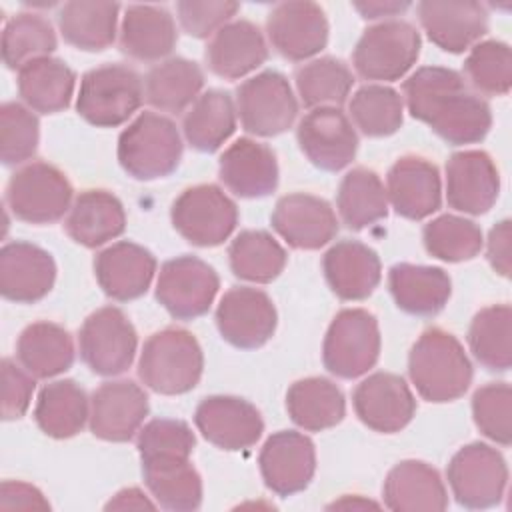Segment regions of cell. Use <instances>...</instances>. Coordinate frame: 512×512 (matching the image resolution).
<instances>
[{
    "label": "cell",
    "instance_id": "6da1fadb",
    "mask_svg": "<svg viewBox=\"0 0 512 512\" xmlns=\"http://www.w3.org/2000/svg\"><path fill=\"white\" fill-rule=\"evenodd\" d=\"M408 112L452 146L484 140L492 126L490 106L470 92L464 78L444 66H424L402 84Z\"/></svg>",
    "mask_w": 512,
    "mask_h": 512
},
{
    "label": "cell",
    "instance_id": "7a4b0ae2",
    "mask_svg": "<svg viewBox=\"0 0 512 512\" xmlns=\"http://www.w3.org/2000/svg\"><path fill=\"white\" fill-rule=\"evenodd\" d=\"M408 374L424 400L452 402L468 390L472 364L454 334L428 328L410 350Z\"/></svg>",
    "mask_w": 512,
    "mask_h": 512
},
{
    "label": "cell",
    "instance_id": "3957f363",
    "mask_svg": "<svg viewBox=\"0 0 512 512\" xmlns=\"http://www.w3.org/2000/svg\"><path fill=\"white\" fill-rule=\"evenodd\" d=\"M204 356L198 340L184 328L154 332L142 346L140 380L154 392L174 396L192 390L202 376Z\"/></svg>",
    "mask_w": 512,
    "mask_h": 512
},
{
    "label": "cell",
    "instance_id": "277c9868",
    "mask_svg": "<svg viewBox=\"0 0 512 512\" xmlns=\"http://www.w3.org/2000/svg\"><path fill=\"white\" fill-rule=\"evenodd\" d=\"M182 158V138L176 124L156 112H142L118 138V162L136 180H156L172 174Z\"/></svg>",
    "mask_w": 512,
    "mask_h": 512
},
{
    "label": "cell",
    "instance_id": "5b68a950",
    "mask_svg": "<svg viewBox=\"0 0 512 512\" xmlns=\"http://www.w3.org/2000/svg\"><path fill=\"white\" fill-rule=\"evenodd\" d=\"M142 100L144 84L136 70L124 64H104L82 76L76 110L92 126L114 128L124 124Z\"/></svg>",
    "mask_w": 512,
    "mask_h": 512
},
{
    "label": "cell",
    "instance_id": "8992f818",
    "mask_svg": "<svg viewBox=\"0 0 512 512\" xmlns=\"http://www.w3.org/2000/svg\"><path fill=\"white\" fill-rule=\"evenodd\" d=\"M380 356V328L372 312L364 308L340 310L328 326L322 344L324 368L338 378L366 374Z\"/></svg>",
    "mask_w": 512,
    "mask_h": 512
},
{
    "label": "cell",
    "instance_id": "52a82bcc",
    "mask_svg": "<svg viewBox=\"0 0 512 512\" xmlns=\"http://www.w3.org/2000/svg\"><path fill=\"white\" fill-rule=\"evenodd\" d=\"M418 54V30L404 20H386L364 30L352 52V64L364 80L392 82L416 64Z\"/></svg>",
    "mask_w": 512,
    "mask_h": 512
},
{
    "label": "cell",
    "instance_id": "ba28073f",
    "mask_svg": "<svg viewBox=\"0 0 512 512\" xmlns=\"http://www.w3.org/2000/svg\"><path fill=\"white\" fill-rule=\"evenodd\" d=\"M72 202V186L62 170L30 162L16 170L6 186V204L18 220L50 224L60 220Z\"/></svg>",
    "mask_w": 512,
    "mask_h": 512
},
{
    "label": "cell",
    "instance_id": "9c48e42d",
    "mask_svg": "<svg viewBox=\"0 0 512 512\" xmlns=\"http://www.w3.org/2000/svg\"><path fill=\"white\" fill-rule=\"evenodd\" d=\"M176 232L194 246H218L234 232L238 208L226 192L214 184L186 188L170 210Z\"/></svg>",
    "mask_w": 512,
    "mask_h": 512
},
{
    "label": "cell",
    "instance_id": "30bf717a",
    "mask_svg": "<svg viewBox=\"0 0 512 512\" xmlns=\"http://www.w3.org/2000/svg\"><path fill=\"white\" fill-rule=\"evenodd\" d=\"M446 476L456 502L464 508L480 510L502 500L508 484V466L496 448L472 442L452 456Z\"/></svg>",
    "mask_w": 512,
    "mask_h": 512
},
{
    "label": "cell",
    "instance_id": "8fae6325",
    "mask_svg": "<svg viewBox=\"0 0 512 512\" xmlns=\"http://www.w3.org/2000/svg\"><path fill=\"white\" fill-rule=\"evenodd\" d=\"M236 112L246 132L254 136H278L294 124L298 102L286 76L266 70L238 86Z\"/></svg>",
    "mask_w": 512,
    "mask_h": 512
},
{
    "label": "cell",
    "instance_id": "7c38bea8",
    "mask_svg": "<svg viewBox=\"0 0 512 512\" xmlns=\"http://www.w3.org/2000/svg\"><path fill=\"white\" fill-rule=\"evenodd\" d=\"M78 346L84 364L100 376H116L130 368L138 338L128 316L116 306L92 312L80 332Z\"/></svg>",
    "mask_w": 512,
    "mask_h": 512
},
{
    "label": "cell",
    "instance_id": "4fadbf2b",
    "mask_svg": "<svg viewBox=\"0 0 512 512\" xmlns=\"http://www.w3.org/2000/svg\"><path fill=\"white\" fill-rule=\"evenodd\" d=\"M220 288L214 268L190 254L176 256L162 264L156 298L178 320H192L208 312Z\"/></svg>",
    "mask_w": 512,
    "mask_h": 512
},
{
    "label": "cell",
    "instance_id": "5bb4252c",
    "mask_svg": "<svg viewBox=\"0 0 512 512\" xmlns=\"http://www.w3.org/2000/svg\"><path fill=\"white\" fill-rule=\"evenodd\" d=\"M276 322L272 298L250 286L230 288L216 308V326L222 338L242 350L264 346L272 338Z\"/></svg>",
    "mask_w": 512,
    "mask_h": 512
},
{
    "label": "cell",
    "instance_id": "9a60e30c",
    "mask_svg": "<svg viewBox=\"0 0 512 512\" xmlns=\"http://www.w3.org/2000/svg\"><path fill=\"white\" fill-rule=\"evenodd\" d=\"M296 138L304 156L326 172L346 168L358 150V136L352 122L334 106L312 108L298 122Z\"/></svg>",
    "mask_w": 512,
    "mask_h": 512
},
{
    "label": "cell",
    "instance_id": "2e32d148",
    "mask_svg": "<svg viewBox=\"0 0 512 512\" xmlns=\"http://www.w3.org/2000/svg\"><path fill=\"white\" fill-rule=\"evenodd\" d=\"M266 32L280 56L300 62L312 58L326 46L328 20L316 2H282L268 14Z\"/></svg>",
    "mask_w": 512,
    "mask_h": 512
},
{
    "label": "cell",
    "instance_id": "e0dca14e",
    "mask_svg": "<svg viewBox=\"0 0 512 512\" xmlns=\"http://www.w3.org/2000/svg\"><path fill=\"white\" fill-rule=\"evenodd\" d=\"M356 416L374 432L394 434L410 424L416 412V398L402 376L376 372L364 378L354 394Z\"/></svg>",
    "mask_w": 512,
    "mask_h": 512
},
{
    "label": "cell",
    "instance_id": "ac0fdd59",
    "mask_svg": "<svg viewBox=\"0 0 512 512\" xmlns=\"http://www.w3.org/2000/svg\"><path fill=\"white\" fill-rule=\"evenodd\" d=\"M194 422L210 444L230 452L254 446L264 432L256 406L238 396L204 398L194 412Z\"/></svg>",
    "mask_w": 512,
    "mask_h": 512
},
{
    "label": "cell",
    "instance_id": "d6986e66",
    "mask_svg": "<svg viewBox=\"0 0 512 512\" xmlns=\"http://www.w3.org/2000/svg\"><path fill=\"white\" fill-rule=\"evenodd\" d=\"M148 396L132 380L104 382L90 398V432L108 442H128L148 416Z\"/></svg>",
    "mask_w": 512,
    "mask_h": 512
},
{
    "label": "cell",
    "instance_id": "ffe728a7",
    "mask_svg": "<svg viewBox=\"0 0 512 512\" xmlns=\"http://www.w3.org/2000/svg\"><path fill=\"white\" fill-rule=\"evenodd\" d=\"M268 490L278 496L302 492L316 472V450L308 436L294 430L272 434L258 456Z\"/></svg>",
    "mask_w": 512,
    "mask_h": 512
},
{
    "label": "cell",
    "instance_id": "44dd1931",
    "mask_svg": "<svg viewBox=\"0 0 512 512\" xmlns=\"http://www.w3.org/2000/svg\"><path fill=\"white\" fill-rule=\"evenodd\" d=\"M500 192V174L494 160L482 150L454 152L446 162L448 206L464 214L488 212Z\"/></svg>",
    "mask_w": 512,
    "mask_h": 512
},
{
    "label": "cell",
    "instance_id": "7402d4cb",
    "mask_svg": "<svg viewBox=\"0 0 512 512\" xmlns=\"http://www.w3.org/2000/svg\"><path fill=\"white\" fill-rule=\"evenodd\" d=\"M272 228L298 250H318L338 232L332 206L314 194L294 192L282 196L272 212Z\"/></svg>",
    "mask_w": 512,
    "mask_h": 512
},
{
    "label": "cell",
    "instance_id": "603a6c76",
    "mask_svg": "<svg viewBox=\"0 0 512 512\" xmlns=\"http://www.w3.org/2000/svg\"><path fill=\"white\" fill-rule=\"evenodd\" d=\"M56 264L50 252L30 242H8L0 250V292L6 300L32 304L54 286Z\"/></svg>",
    "mask_w": 512,
    "mask_h": 512
},
{
    "label": "cell",
    "instance_id": "cb8c5ba5",
    "mask_svg": "<svg viewBox=\"0 0 512 512\" xmlns=\"http://www.w3.org/2000/svg\"><path fill=\"white\" fill-rule=\"evenodd\" d=\"M154 272V254L130 240L116 242L94 258V274L102 292L118 302H128L146 294Z\"/></svg>",
    "mask_w": 512,
    "mask_h": 512
},
{
    "label": "cell",
    "instance_id": "d4e9b609",
    "mask_svg": "<svg viewBox=\"0 0 512 512\" xmlns=\"http://www.w3.org/2000/svg\"><path fill=\"white\" fill-rule=\"evenodd\" d=\"M418 18L430 42L452 54L468 50L488 30V12L478 2L424 0Z\"/></svg>",
    "mask_w": 512,
    "mask_h": 512
},
{
    "label": "cell",
    "instance_id": "484cf974",
    "mask_svg": "<svg viewBox=\"0 0 512 512\" xmlns=\"http://www.w3.org/2000/svg\"><path fill=\"white\" fill-rule=\"evenodd\" d=\"M218 174L232 194L264 198L278 186L276 154L262 142L240 138L222 152Z\"/></svg>",
    "mask_w": 512,
    "mask_h": 512
},
{
    "label": "cell",
    "instance_id": "4316f807",
    "mask_svg": "<svg viewBox=\"0 0 512 512\" xmlns=\"http://www.w3.org/2000/svg\"><path fill=\"white\" fill-rule=\"evenodd\" d=\"M388 202L396 214L422 220L434 214L442 202L438 168L420 156H402L392 164L386 178Z\"/></svg>",
    "mask_w": 512,
    "mask_h": 512
},
{
    "label": "cell",
    "instance_id": "83f0119b",
    "mask_svg": "<svg viewBox=\"0 0 512 512\" xmlns=\"http://www.w3.org/2000/svg\"><path fill=\"white\" fill-rule=\"evenodd\" d=\"M322 270L332 292L342 300H364L380 284L378 254L358 242L340 240L322 258Z\"/></svg>",
    "mask_w": 512,
    "mask_h": 512
},
{
    "label": "cell",
    "instance_id": "f1b7e54d",
    "mask_svg": "<svg viewBox=\"0 0 512 512\" xmlns=\"http://www.w3.org/2000/svg\"><path fill=\"white\" fill-rule=\"evenodd\" d=\"M384 504L396 512H434L448 506V492L436 468L422 460L396 464L382 486Z\"/></svg>",
    "mask_w": 512,
    "mask_h": 512
},
{
    "label": "cell",
    "instance_id": "f546056e",
    "mask_svg": "<svg viewBox=\"0 0 512 512\" xmlns=\"http://www.w3.org/2000/svg\"><path fill=\"white\" fill-rule=\"evenodd\" d=\"M268 58V46L256 24L248 20H234L222 26L206 46L208 68L226 80H236Z\"/></svg>",
    "mask_w": 512,
    "mask_h": 512
},
{
    "label": "cell",
    "instance_id": "4dcf8cb0",
    "mask_svg": "<svg viewBox=\"0 0 512 512\" xmlns=\"http://www.w3.org/2000/svg\"><path fill=\"white\" fill-rule=\"evenodd\" d=\"M64 228L76 244L96 248L124 232L126 212L112 192L84 190L72 202Z\"/></svg>",
    "mask_w": 512,
    "mask_h": 512
},
{
    "label": "cell",
    "instance_id": "1f68e13d",
    "mask_svg": "<svg viewBox=\"0 0 512 512\" xmlns=\"http://www.w3.org/2000/svg\"><path fill=\"white\" fill-rule=\"evenodd\" d=\"M142 460V476L156 504L190 512L202 504V480L190 464V456H148Z\"/></svg>",
    "mask_w": 512,
    "mask_h": 512
},
{
    "label": "cell",
    "instance_id": "d6a6232c",
    "mask_svg": "<svg viewBox=\"0 0 512 512\" xmlns=\"http://www.w3.org/2000/svg\"><path fill=\"white\" fill-rule=\"evenodd\" d=\"M176 24L170 12L154 4H132L120 26V50L140 62H154L176 46Z\"/></svg>",
    "mask_w": 512,
    "mask_h": 512
},
{
    "label": "cell",
    "instance_id": "836d02e7",
    "mask_svg": "<svg viewBox=\"0 0 512 512\" xmlns=\"http://www.w3.org/2000/svg\"><path fill=\"white\" fill-rule=\"evenodd\" d=\"M388 286L396 306L414 316L438 314L452 292L450 276L442 268L408 262L390 268Z\"/></svg>",
    "mask_w": 512,
    "mask_h": 512
},
{
    "label": "cell",
    "instance_id": "e575fe53",
    "mask_svg": "<svg viewBox=\"0 0 512 512\" xmlns=\"http://www.w3.org/2000/svg\"><path fill=\"white\" fill-rule=\"evenodd\" d=\"M16 356L34 378H52L72 366L74 342L60 324L34 322L18 336Z\"/></svg>",
    "mask_w": 512,
    "mask_h": 512
},
{
    "label": "cell",
    "instance_id": "d590c367",
    "mask_svg": "<svg viewBox=\"0 0 512 512\" xmlns=\"http://www.w3.org/2000/svg\"><path fill=\"white\" fill-rule=\"evenodd\" d=\"M76 74L58 58H36L18 70V94L30 110L54 114L64 110L74 94Z\"/></svg>",
    "mask_w": 512,
    "mask_h": 512
},
{
    "label": "cell",
    "instance_id": "8d00e7d4",
    "mask_svg": "<svg viewBox=\"0 0 512 512\" xmlns=\"http://www.w3.org/2000/svg\"><path fill=\"white\" fill-rule=\"evenodd\" d=\"M286 410L300 428L320 432L342 422L346 402L342 390L332 380L310 376L296 380L288 388Z\"/></svg>",
    "mask_w": 512,
    "mask_h": 512
},
{
    "label": "cell",
    "instance_id": "74e56055",
    "mask_svg": "<svg viewBox=\"0 0 512 512\" xmlns=\"http://www.w3.org/2000/svg\"><path fill=\"white\" fill-rule=\"evenodd\" d=\"M204 74L186 58H168L152 66L144 78V96L150 106L162 112H184L200 96Z\"/></svg>",
    "mask_w": 512,
    "mask_h": 512
},
{
    "label": "cell",
    "instance_id": "f35d334b",
    "mask_svg": "<svg viewBox=\"0 0 512 512\" xmlns=\"http://www.w3.org/2000/svg\"><path fill=\"white\" fill-rule=\"evenodd\" d=\"M34 418L46 436L58 440L72 438L90 418V402L74 380H56L40 390Z\"/></svg>",
    "mask_w": 512,
    "mask_h": 512
},
{
    "label": "cell",
    "instance_id": "ab89813d",
    "mask_svg": "<svg viewBox=\"0 0 512 512\" xmlns=\"http://www.w3.org/2000/svg\"><path fill=\"white\" fill-rule=\"evenodd\" d=\"M120 6L116 2H66L58 12L64 40L86 52H100L116 38Z\"/></svg>",
    "mask_w": 512,
    "mask_h": 512
},
{
    "label": "cell",
    "instance_id": "60d3db41",
    "mask_svg": "<svg viewBox=\"0 0 512 512\" xmlns=\"http://www.w3.org/2000/svg\"><path fill=\"white\" fill-rule=\"evenodd\" d=\"M188 144L200 152L218 150L236 130V108L228 92L206 90L188 108L182 120Z\"/></svg>",
    "mask_w": 512,
    "mask_h": 512
},
{
    "label": "cell",
    "instance_id": "b9f144b4",
    "mask_svg": "<svg viewBox=\"0 0 512 512\" xmlns=\"http://www.w3.org/2000/svg\"><path fill=\"white\" fill-rule=\"evenodd\" d=\"M336 206L350 230H362L388 214V194L380 176L364 166L352 168L340 182Z\"/></svg>",
    "mask_w": 512,
    "mask_h": 512
},
{
    "label": "cell",
    "instance_id": "7bdbcfd3",
    "mask_svg": "<svg viewBox=\"0 0 512 512\" xmlns=\"http://www.w3.org/2000/svg\"><path fill=\"white\" fill-rule=\"evenodd\" d=\"M286 258V250L266 230H244L228 248L232 272L238 278L256 284H266L278 278L286 266Z\"/></svg>",
    "mask_w": 512,
    "mask_h": 512
},
{
    "label": "cell",
    "instance_id": "ee69618b",
    "mask_svg": "<svg viewBox=\"0 0 512 512\" xmlns=\"http://www.w3.org/2000/svg\"><path fill=\"white\" fill-rule=\"evenodd\" d=\"M512 310L508 304L482 308L470 324L468 344L474 358L492 372H506L512 362L510 352Z\"/></svg>",
    "mask_w": 512,
    "mask_h": 512
},
{
    "label": "cell",
    "instance_id": "f6af8a7d",
    "mask_svg": "<svg viewBox=\"0 0 512 512\" xmlns=\"http://www.w3.org/2000/svg\"><path fill=\"white\" fill-rule=\"evenodd\" d=\"M296 90L306 108H322L346 102L354 76L350 68L332 56L312 60L296 70Z\"/></svg>",
    "mask_w": 512,
    "mask_h": 512
},
{
    "label": "cell",
    "instance_id": "bcb514c9",
    "mask_svg": "<svg viewBox=\"0 0 512 512\" xmlns=\"http://www.w3.org/2000/svg\"><path fill=\"white\" fill-rule=\"evenodd\" d=\"M56 32L48 18L22 12L10 18L2 32V60L10 70H20L36 58L56 50Z\"/></svg>",
    "mask_w": 512,
    "mask_h": 512
},
{
    "label": "cell",
    "instance_id": "7dc6e473",
    "mask_svg": "<svg viewBox=\"0 0 512 512\" xmlns=\"http://www.w3.org/2000/svg\"><path fill=\"white\" fill-rule=\"evenodd\" d=\"M356 128L372 138L394 134L402 126V96L384 84H366L354 92L348 104Z\"/></svg>",
    "mask_w": 512,
    "mask_h": 512
},
{
    "label": "cell",
    "instance_id": "c3c4849f",
    "mask_svg": "<svg viewBox=\"0 0 512 512\" xmlns=\"http://www.w3.org/2000/svg\"><path fill=\"white\" fill-rule=\"evenodd\" d=\"M422 240L428 254L444 262L470 260L482 250L484 242L476 222L454 214H442L428 222L422 230Z\"/></svg>",
    "mask_w": 512,
    "mask_h": 512
},
{
    "label": "cell",
    "instance_id": "681fc988",
    "mask_svg": "<svg viewBox=\"0 0 512 512\" xmlns=\"http://www.w3.org/2000/svg\"><path fill=\"white\" fill-rule=\"evenodd\" d=\"M464 74L472 88L486 96H504L512 84V56L508 44L484 40L472 46L464 60Z\"/></svg>",
    "mask_w": 512,
    "mask_h": 512
},
{
    "label": "cell",
    "instance_id": "f907efd6",
    "mask_svg": "<svg viewBox=\"0 0 512 512\" xmlns=\"http://www.w3.org/2000/svg\"><path fill=\"white\" fill-rule=\"evenodd\" d=\"M38 118L18 102L0 106V158L6 166L30 160L38 150Z\"/></svg>",
    "mask_w": 512,
    "mask_h": 512
},
{
    "label": "cell",
    "instance_id": "816d5d0a",
    "mask_svg": "<svg viewBox=\"0 0 512 512\" xmlns=\"http://www.w3.org/2000/svg\"><path fill=\"white\" fill-rule=\"evenodd\" d=\"M512 390L506 382H490L472 396V416L478 430L496 444L508 446L512 440Z\"/></svg>",
    "mask_w": 512,
    "mask_h": 512
},
{
    "label": "cell",
    "instance_id": "f5cc1de1",
    "mask_svg": "<svg viewBox=\"0 0 512 512\" xmlns=\"http://www.w3.org/2000/svg\"><path fill=\"white\" fill-rule=\"evenodd\" d=\"M196 438L190 426L174 418L150 420L138 430L136 448L140 458L148 456H190Z\"/></svg>",
    "mask_w": 512,
    "mask_h": 512
},
{
    "label": "cell",
    "instance_id": "db71d44e",
    "mask_svg": "<svg viewBox=\"0 0 512 512\" xmlns=\"http://www.w3.org/2000/svg\"><path fill=\"white\" fill-rule=\"evenodd\" d=\"M236 2L218 0V2H196V0H182L176 4L180 26L186 34L194 38H208L216 34L228 20L238 12Z\"/></svg>",
    "mask_w": 512,
    "mask_h": 512
},
{
    "label": "cell",
    "instance_id": "11a10c76",
    "mask_svg": "<svg viewBox=\"0 0 512 512\" xmlns=\"http://www.w3.org/2000/svg\"><path fill=\"white\" fill-rule=\"evenodd\" d=\"M34 392V376L16 366L10 358L2 360V418L18 420L26 414Z\"/></svg>",
    "mask_w": 512,
    "mask_h": 512
},
{
    "label": "cell",
    "instance_id": "9f6ffc18",
    "mask_svg": "<svg viewBox=\"0 0 512 512\" xmlns=\"http://www.w3.org/2000/svg\"><path fill=\"white\" fill-rule=\"evenodd\" d=\"M0 508L2 510H50V502L44 494L20 480H4L0 488Z\"/></svg>",
    "mask_w": 512,
    "mask_h": 512
},
{
    "label": "cell",
    "instance_id": "6f0895ef",
    "mask_svg": "<svg viewBox=\"0 0 512 512\" xmlns=\"http://www.w3.org/2000/svg\"><path fill=\"white\" fill-rule=\"evenodd\" d=\"M510 220L498 222L488 234V262L500 274H510Z\"/></svg>",
    "mask_w": 512,
    "mask_h": 512
},
{
    "label": "cell",
    "instance_id": "680465c9",
    "mask_svg": "<svg viewBox=\"0 0 512 512\" xmlns=\"http://www.w3.org/2000/svg\"><path fill=\"white\" fill-rule=\"evenodd\" d=\"M158 504H154L140 488H124L120 490L108 504L106 510H130V508H156Z\"/></svg>",
    "mask_w": 512,
    "mask_h": 512
},
{
    "label": "cell",
    "instance_id": "91938a15",
    "mask_svg": "<svg viewBox=\"0 0 512 512\" xmlns=\"http://www.w3.org/2000/svg\"><path fill=\"white\" fill-rule=\"evenodd\" d=\"M408 2H356L354 8L362 14L366 20H376L384 16H396L404 10H408Z\"/></svg>",
    "mask_w": 512,
    "mask_h": 512
},
{
    "label": "cell",
    "instance_id": "94428289",
    "mask_svg": "<svg viewBox=\"0 0 512 512\" xmlns=\"http://www.w3.org/2000/svg\"><path fill=\"white\" fill-rule=\"evenodd\" d=\"M366 506H378L376 502H370V500H360V496H344L342 500H338V502H334V504H330L328 508H366Z\"/></svg>",
    "mask_w": 512,
    "mask_h": 512
}]
</instances>
